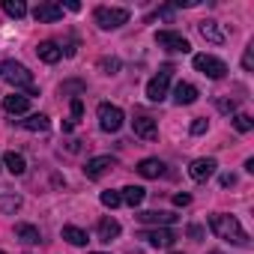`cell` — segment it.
Wrapping results in <instances>:
<instances>
[{
    "label": "cell",
    "instance_id": "cell-1",
    "mask_svg": "<svg viewBox=\"0 0 254 254\" xmlns=\"http://www.w3.org/2000/svg\"><path fill=\"white\" fill-rule=\"evenodd\" d=\"M209 230L218 239H224V242H233V245H242V248L248 245V233L242 230V224H239L236 215H224V212L209 215Z\"/></svg>",
    "mask_w": 254,
    "mask_h": 254
},
{
    "label": "cell",
    "instance_id": "cell-2",
    "mask_svg": "<svg viewBox=\"0 0 254 254\" xmlns=\"http://www.w3.org/2000/svg\"><path fill=\"white\" fill-rule=\"evenodd\" d=\"M0 75H3V81L12 84L15 90H27L30 96H39V90L33 87V72H30L24 63H18V60H3Z\"/></svg>",
    "mask_w": 254,
    "mask_h": 254
},
{
    "label": "cell",
    "instance_id": "cell-3",
    "mask_svg": "<svg viewBox=\"0 0 254 254\" xmlns=\"http://www.w3.org/2000/svg\"><path fill=\"white\" fill-rule=\"evenodd\" d=\"M93 18H96V24L102 30H117V27H123L129 21V9H123V6H96Z\"/></svg>",
    "mask_w": 254,
    "mask_h": 254
},
{
    "label": "cell",
    "instance_id": "cell-4",
    "mask_svg": "<svg viewBox=\"0 0 254 254\" xmlns=\"http://www.w3.org/2000/svg\"><path fill=\"white\" fill-rule=\"evenodd\" d=\"M194 69H197L200 75L212 78V81H221V78L227 75V63L218 60V57H212V54H194Z\"/></svg>",
    "mask_w": 254,
    "mask_h": 254
},
{
    "label": "cell",
    "instance_id": "cell-5",
    "mask_svg": "<svg viewBox=\"0 0 254 254\" xmlns=\"http://www.w3.org/2000/svg\"><path fill=\"white\" fill-rule=\"evenodd\" d=\"M96 114H99V126H102V132H120V126H123V111L117 108V105H111V102H102L99 108H96Z\"/></svg>",
    "mask_w": 254,
    "mask_h": 254
},
{
    "label": "cell",
    "instance_id": "cell-6",
    "mask_svg": "<svg viewBox=\"0 0 254 254\" xmlns=\"http://www.w3.org/2000/svg\"><path fill=\"white\" fill-rule=\"evenodd\" d=\"M171 75H174V66H162V69H159V75L147 84V99H150V102H162V99L168 96Z\"/></svg>",
    "mask_w": 254,
    "mask_h": 254
},
{
    "label": "cell",
    "instance_id": "cell-7",
    "mask_svg": "<svg viewBox=\"0 0 254 254\" xmlns=\"http://www.w3.org/2000/svg\"><path fill=\"white\" fill-rule=\"evenodd\" d=\"M156 42H159V48H168V51H180V54H189L191 51V42L183 33H174V30H159L156 33Z\"/></svg>",
    "mask_w": 254,
    "mask_h": 254
},
{
    "label": "cell",
    "instance_id": "cell-8",
    "mask_svg": "<svg viewBox=\"0 0 254 254\" xmlns=\"http://www.w3.org/2000/svg\"><path fill=\"white\" fill-rule=\"evenodd\" d=\"M117 168V159L114 156H96V159H90L87 165H84V177L87 180H102L108 171H114Z\"/></svg>",
    "mask_w": 254,
    "mask_h": 254
},
{
    "label": "cell",
    "instance_id": "cell-9",
    "mask_svg": "<svg viewBox=\"0 0 254 254\" xmlns=\"http://www.w3.org/2000/svg\"><path fill=\"white\" fill-rule=\"evenodd\" d=\"M132 129H135V135L144 138V141H156V138H159V126H156V120L147 117V114H138V117L132 120Z\"/></svg>",
    "mask_w": 254,
    "mask_h": 254
},
{
    "label": "cell",
    "instance_id": "cell-10",
    "mask_svg": "<svg viewBox=\"0 0 254 254\" xmlns=\"http://www.w3.org/2000/svg\"><path fill=\"white\" fill-rule=\"evenodd\" d=\"M141 239H147L153 248H171V245H174V239H177V233H174V230H168V227H153V230H144V233H141Z\"/></svg>",
    "mask_w": 254,
    "mask_h": 254
},
{
    "label": "cell",
    "instance_id": "cell-11",
    "mask_svg": "<svg viewBox=\"0 0 254 254\" xmlns=\"http://www.w3.org/2000/svg\"><path fill=\"white\" fill-rule=\"evenodd\" d=\"M215 159H194L191 165H189V177L194 180V183H206L212 174H215Z\"/></svg>",
    "mask_w": 254,
    "mask_h": 254
},
{
    "label": "cell",
    "instance_id": "cell-12",
    "mask_svg": "<svg viewBox=\"0 0 254 254\" xmlns=\"http://www.w3.org/2000/svg\"><path fill=\"white\" fill-rule=\"evenodd\" d=\"M33 18H36L39 24H54V21L63 18V6H60V3H39V6L33 9Z\"/></svg>",
    "mask_w": 254,
    "mask_h": 254
},
{
    "label": "cell",
    "instance_id": "cell-13",
    "mask_svg": "<svg viewBox=\"0 0 254 254\" xmlns=\"http://www.w3.org/2000/svg\"><path fill=\"white\" fill-rule=\"evenodd\" d=\"M141 224H156V227H165V224H174L177 215L174 212H162V209H150V212H138L135 215Z\"/></svg>",
    "mask_w": 254,
    "mask_h": 254
},
{
    "label": "cell",
    "instance_id": "cell-14",
    "mask_svg": "<svg viewBox=\"0 0 254 254\" xmlns=\"http://www.w3.org/2000/svg\"><path fill=\"white\" fill-rule=\"evenodd\" d=\"M3 111H6V114H12V117L27 114V111H30V96H18V93L3 96Z\"/></svg>",
    "mask_w": 254,
    "mask_h": 254
},
{
    "label": "cell",
    "instance_id": "cell-15",
    "mask_svg": "<svg viewBox=\"0 0 254 254\" xmlns=\"http://www.w3.org/2000/svg\"><path fill=\"white\" fill-rule=\"evenodd\" d=\"M96 233H99V239H102V242H111V239H117V236H120V221H117V218H111V215H105V218H99Z\"/></svg>",
    "mask_w": 254,
    "mask_h": 254
},
{
    "label": "cell",
    "instance_id": "cell-16",
    "mask_svg": "<svg viewBox=\"0 0 254 254\" xmlns=\"http://www.w3.org/2000/svg\"><path fill=\"white\" fill-rule=\"evenodd\" d=\"M174 102H177V105H194V102H197V87L180 81V84L174 87Z\"/></svg>",
    "mask_w": 254,
    "mask_h": 254
},
{
    "label": "cell",
    "instance_id": "cell-17",
    "mask_svg": "<svg viewBox=\"0 0 254 254\" xmlns=\"http://www.w3.org/2000/svg\"><path fill=\"white\" fill-rule=\"evenodd\" d=\"M138 174L144 180H159L165 174V162L162 159H144V162H138Z\"/></svg>",
    "mask_w": 254,
    "mask_h": 254
},
{
    "label": "cell",
    "instance_id": "cell-18",
    "mask_svg": "<svg viewBox=\"0 0 254 254\" xmlns=\"http://www.w3.org/2000/svg\"><path fill=\"white\" fill-rule=\"evenodd\" d=\"M197 33H200L206 42H212V45H224V33H221V30H218V24H215V21H209V18L197 24Z\"/></svg>",
    "mask_w": 254,
    "mask_h": 254
},
{
    "label": "cell",
    "instance_id": "cell-19",
    "mask_svg": "<svg viewBox=\"0 0 254 254\" xmlns=\"http://www.w3.org/2000/svg\"><path fill=\"white\" fill-rule=\"evenodd\" d=\"M36 54H39V60H45V63H57V60L63 57V48H60L57 42L45 39V42H39V45H36Z\"/></svg>",
    "mask_w": 254,
    "mask_h": 254
},
{
    "label": "cell",
    "instance_id": "cell-20",
    "mask_svg": "<svg viewBox=\"0 0 254 254\" xmlns=\"http://www.w3.org/2000/svg\"><path fill=\"white\" fill-rule=\"evenodd\" d=\"M144 197H147V189H141V186H126V189L120 191V200H123V203H129L132 209H135V206H141V203H144Z\"/></svg>",
    "mask_w": 254,
    "mask_h": 254
},
{
    "label": "cell",
    "instance_id": "cell-21",
    "mask_svg": "<svg viewBox=\"0 0 254 254\" xmlns=\"http://www.w3.org/2000/svg\"><path fill=\"white\" fill-rule=\"evenodd\" d=\"M21 129H27V132H48L51 129V120L45 114H30L27 120H21Z\"/></svg>",
    "mask_w": 254,
    "mask_h": 254
},
{
    "label": "cell",
    "instance_id": "cell-22",
    "mask_svg": "<svg viewBox=\"0 0 254 254\" xmlns=\"http://www.w3.org/2000/svg\"><path fill=\"white\" fill-rule=\"evenodd\" d=\"M3 165H6V171L15 174V177H24V174H27V162H24L21 153H6V156H3Z\"/></svg>",
    "mask_w": 254,
    "mask_h": 254
},
{
    "label": "cell",
    "instance_id": "cell-23",
    "mask_svg": "<svg viewBox=\"0 0 254 254\" xmlns=\"http://www.w3.org/2000/svg\"><path fill=\"white\" fill-rule=\"evenodd\" d=\"M15 239H21L24 245H39V227L33 224H15Z\"/></svg>",
    "mask_w": 254,
    "mask_h": 254
},
{
    "label": "cell",
    "instance_id": "cell-24",
    "mask_svg": "<svg viewBox=\"0 0 254 254\" xmlns=\"http://www.w3.org/2000/svg\"><path fill=\"white\" fill-rule=\"evenodd\" d=\"M63 239L72 242V245H87V230H81V227H75V224H66V227H63Z\"/></svg>",
    "mask_w": 254,
    "mask_h": 254
},
{
    "label": "cell",
    "instance_id": "cell-25",
    "mask_svg": "<svg viewBox=\"0 0 254 254\" xmlns=\"http://www.w3.org/2000/svg\"><path fill=\"white\" fill-rule=\"evenodd\" d=\"M3 12L9 18H24L27 15V3L24 0H3Z\"/></svg>",
    "mask_w": 254,
    "mask_h": 254
},
{
    "label": "cell",
    "instance_id": "cell-26",
    "mask_svg": "<svg viewBox=\"0 0 254 254\" xmlns=\"http://www.w3.org/2000/svg\"><path fill=\"white\" fill-rule=\"evenodd\" d=\"M21 209V197L12 191V194H0V212H18Z\"/></svg>",
    "mask_w": 254,
    "mask_h": 254
},
{
    "label": "cell",
    "instance_id": "cell-27",
    "mask_svg": "<svg viewBox=\"0 0 254 254\" xmlns=\"http://www.w3.org/2000/svg\"><path fill=\"white\" fill-rule=\"evenodd\" d=\"M233 126H236V132H242V135H245V132H251V129H254V120H251L248 114H236V117H233Z\"/></svg>",
    "mask_w": 254,
    "mask_h": 254
},
{
    "label": "cell",
    "instance_id": "cell-28",
    "mask_svg": "<svg viewBox=\"0 0 254 254\" xmlns=\"http://www.w3.org/2000/svg\"><path fill=\"white\" fill-rule=\"evenodd\" d=\"M99 69H102V75H117L120 72V60L117 57H102L99 60Z\"/></svg>",
    "mask_w": 254,
    "mask_h": 254
},
{
    "label": "cell",
    "instance_id": "cell-29",
    "mask_svg": "<svg viewBox=\"0 0 254 254\" xmlns=\"http://www.w3.org/2000/svg\"><path fill=\"white\" fill-rule=\"evenodd\" d=\"M99 200H102V206H108V209H114V206H120V203H123V200H120V191H111V189H108V191H102V197H99Z\"/></svg>",
    "mask_w": 254,
    "mask_h": 254
},
{
    "label": "cell",
    "instance_id": "cell-30",
    "mask_svg": "<svg viewBox=\"0 0 254 254\" xmlns=\"http://www.w3.org/2000/svg\"><path fill=\"white\" fill-rule=\"evenodd\" d=\"M60 93H84V81H63L60 84Z\"/></svg>",
    "mask_w": 254,
    "mask_h": 254
},
{
    "label": "cell",
    "instance_id": "cell-31",
    "mask_svg": "<svg viewBox=\"0 0 254 254\" xmlns=\"http://www.w3.org/2000/svg\"><path fill=\"white\" fill-rule=\"evenodd\" d=\"M242 69H245V72H251V69H254V45H248V48H245V54H242Z\"/></svg>",
    "mask_w": 254,
    "mask_h": 254
},
{
    "label": "cell",
    "instance_id": "cell-32",
    "mask_svg": "<svg viewBox=\"0 0 254 254\" xmlns=\"http://www.w3.org/2000/svg\"><path fill=\"white\" fill-rule=\"evenodd\" d=\"M206 129H209V123H206V120H203V117H197V120H194V123H191V135H203V132H206Z\"/></svg>",
    "mask_w": 254,
    "mask_h": 254
},
{
    "label": "cell",
    "instance_id": "cell-33",
    "mask_svg": "<svg viewBox=\"0 0 254 254\" xmlns=\"http://www.w3.org/2000/svg\"><path fill=\"white\" fill-rule=\"evenodd\" d=\"M215 105H218V111H224V114H233V111H236V99H218Z\"/></svg>",
    "mask_w": 254,
    "mask_h": 254
},
{
    "label": "cell",
    "instance_id": "cell-34",
    "mask_svg": "<svg viewBox=\"0 0 254 254\" xmlns=\"http://www.w3.org/2000/svg\"><path fill=\"white\" fill-rule=\"evenodd\" d=\"M81 114H84V102H81L78 96H72V123L81 120Z\"/></svg>",
    "mask_w": 254,
    "mask_h": 254
},
{
    "label": "cell",
    "instance_id": "cell-35",
    "mask_svg": "<svg viewBox=\"0 0 254 254\" xmlns=\"http://www.w3.org/2000/svg\"><path fill=\"white\" fill-rule=\"evenodd\" d=\"M174 203H177V206H189V203H191V194L180 191V194H174Z\"/></svg>",
    "mask_w": 254,
    "mask_h": 254
},
{
    "label": "cell",
    "instance_id": "cell-36",
    "mask_svg": "<svg viewBox=\"0 0 254 254\" xmlns=\"http://www.w3.org/2000/svg\"><path fill=\"white\" fill-rule=\"evenodd\" d=\"M189 236H191V239H200V236H203V227H200V224H191V227H189Z\"/></svg>",
    "mask_w": 254,
    "mask_h": 254
},
{
    "label": "cell",
    "instance_id": "cell-37",
    "mask_svg": "<svg viewBox=\"0 0 254 254\" xmlns=\"http://www.w3.org/2000/svg\"><path fill=\"white\" fill-rule=\"evenodd\" d=\"M63 9H69V12H78L81 9V3H78V0H66V3H60Z\"/></svg>",
    "mask_w": 254,
    "mask_h": 254
},
{
    "label": "cell",
    "instance_id": "cell-38",
    "mask_svg": "<svg viewBox=\"0 0 254 254\" xmlns=\"http://www.w3.org/2000/svg\"><path fill=\"white\" fill-rule=\"evenodd\" d=\"M233 183H236V177H233V174H224V177H221V186H233Z\"/></svg>",
    "mask_w": 254,
    "mask_h": 254
},
{
    "label": "cell",
    "instance_id": "cell-39",
    "mask_svg": "<svg viewBox=\"0 0 254 254\" xmlns=\"http://www.w3.org/2000/svg\"><path fill=\"white\" fill-rule=\"evenodd\" d=\"M87 254H105V251H87Z\"/></svg>",
    "mask_w": 254,
    "mask_h": 254
},
{
    "label": "cell",
    "instance_id": "cell-40",
    "mask_svg": "<svg viewBox=\"0 0 254 254\" xmlns=\"http://www.w3.org/2000/svg\"><path fill=\"white\" fill-rule=\"evenodd\" d=\"M206 254H221V251H206Z\"/></svg>",
    "mask_w": 254,
    "mask_h": 254
},
{
    "label": "cell",
    "instance_id": "cell-41",
    "mask_svg": "<svg viewBox=\"0 0 254 254\" xmlns=\"http://www.w3.org/2000/svg\"><path fill=\"white\" fill-rule=\"evenodd\" d=\"M171 254H180V251H171Z\"/></svg>",
    "mask_w": 254,
    "mask_h": 254
},
{
    "label": "cell",
    "instance_id": "cell-42",
    "mask_svg": "<svg viewBox=\"0 0 254 254\" xmlns=\"http://www.w3.org/2000/svg\"><path fill=\"white\" fill-rule=\"evenodd\" d=\"M0 254H3V251H0Z\"/></svg>",
    "mask_w": 254,
    "mask_h": 254
}]
</instances>
